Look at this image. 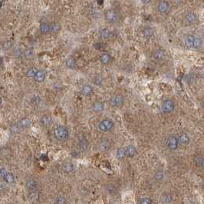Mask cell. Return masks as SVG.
<instances>
[{
  "label": "cell",
  "mask_w": 204,
  "mask_h": 204,
  "mask_svg": "<svg viewBox=\"0 0 204 204\" xmlns=\"http://www.w3.org/2000/svg\"><path fill=\"white\" fill-rule=\"evenodd\" d=\"M54 135L58 141H64L68 139V128L65 126H59L57 128H55Z\"/></svg>",
  "instance_id": "cell-1"
},
{
  "label": "cell",
  "mask_w": 204,
  "mask_h": 204,
  "mask_svg": "<svg viewBox=\"0 0 204 204\" xmlns=\"http://www.w3.org/2000/svg\"><path fill=\"white\" fill-rule=\"evenodd\" d=\"M104 19L106 20V22L111 24L116 23L119 19L117 12L115 11L114 9H108L104 12Z\"/></svg>",
  "instance_id": "cell-2"
},
{
  "label": "cell",
  "mask_w": 204,
  "mask_h": 204,
  "mask_svg": "<svg viewBox=\"0 0 204 204\" xmlns=\"http://www.w3.org/2000/svg\"><path fill=\"white\" fill-rule=\"evenodd\" d=\"M175 109V104L172 100H165L161 104V110L163 113H170Z\"/></svg>",
  "instance_id": "cell-3"
},
{
  "label": "cell",
  "mask_w": 204,
  "mask_h": 204,
  "mask_svg": "<svg viewBox=\"0 0 204 204\" xmlns=\"http://www.w3.org/2000/svg\"><path fill=\"white\" fill-rule=\"evenodd\" d=\"M113 127H114V122L111 119L102 120L98 125L99 129L103 132H107L108 131L111 130Z\"/></svg>",
  "instance_id": "cell-4"
},
{
  "label": "cell",
  "mask_w": 204,
  "mask_h": 204,
  "mask_svg": "<svg viewBox=\"0 0 204 204\" xmlns=\"http://www.w3.org/2000/svg\"><path fill=\"white\" fill-rule=\"evenodd\" d=\"M167 148H169L171 151H175L177 149L178 146H179V141H178V138H177L174 135H170L168 137V139L167 140Z\"/></svg>",
  "instance_id": "cell-5"
},
{
  "label": "cell",
  "mask_w": 204,
  "mask_h": 204,
  "mask_svg": "<svg viewBox=\"0 0 204 204\" xmlns=\"http://www.w3.org/2000/svg\"><path fill=\"white\" fill-rule=\"evenodd\" d=\"M109 103L113 107H120L123 105L124 99L120 95L112 96L109 100Z\"/></svg>",
  "instance_id": "cell-6"
},
{
  "label": "cell",
  "mask_w": 204,
  "mask_h": 204,
  "mask_svg": "<svg viewBox=\"0 0 204 204\" xmlns=\"http://www.w3.org/2000/svg\"><path fill=\"white\" fill-rule=\"evenodd\" d=\"M170 4L167 1H160L157 5V11L160 14H166L170 11Z\"/></svg>",
  "instance_id": "cell-7"
},
{
  "label": "cell",
  "mask_w": 204,
  "mask_h": 204,
  "mask_svg": "<svg viewBox=\"0 0 204 204\" xmlns=\"http://www.w3.org/2000/svg\"><path fill=\"white\" fill-rule=\"evenodd\" d=\"M52 118L51 115H43V116L41 117V119H40L39 120L40 125L43 126V127H48V126H50L51 125H52Z\"/></svg>",
  "instance_id": "cell-8"
},
{
  "label": "cell",
  "mask_w": 204,
  "mask_h": 204,
  "mask_svg": "<svg viewBox=\"0 0 204 204\" xmlns=\"http://www.w3.org/2000/svg\"><path fill=\"white\" fill-rule=\"evenodd\" d=\"M45 77H46L45 72L42 70H38V71L37 72V74L34 77V81L38 83H42L45 80Z\"/></svg>",
  "instance_id": "cell-9"
},
{
  "label": "cell",
  "mask_w": 204,
  "mask_h": 204,
  "mask_svg": "<svg viewBox=\"0 0 204 204\" xmlns=\"http://www.w3.org/2000/svg\"><path fill=\"white\" fill-rule=\"evenodd\" d=\"M185 18H186L187 23L190 25L195 24L196 22H197V16L193 12H187L185 16Z\"/></svg>",
  "instance_id": "cell-10"
},
{
  "label": "cell",
  "mask_w": 204,
  "mask_h": 204,
  "mask_svg": "<svg viewBox=\"0 0 204 204\" xmlns=\"http://www.w3.org/2000/svg\"><path fill=\"white\" fill-rule=\"evenodd\" d=\"M178 141H179V144L181 145H187L190 141V139L187 134H182L178 138Z\"/></svg>",
  "instance_id": "cell-11"
},
{
  "label": "cell",
  "mask_w": 204,
  "mask_h": 204,
  "mask_svg": "<svg viewBox=\"0 0 204 204\" xmlns=\"http://www.w3.org/2000/svg\"><path fill=\"white\" fill-rule=\"evenodd\" d=\"M65 66L68 69H75L77 66V63L75 59L73 57H68L65 60Z\"/></svg>",
  "instance_id": "cell-12"
},
{
  "label": "cell",
  "mask_w": 204,
  "mask_h": 204,
  "mask_svg": "<svg viewBox=\"0 0 204 204\" xmlns=\"http://www.w3.org/2000/svg\"><path fill=\"white\" fill-rule=\"evenodd\" d=\"M110 142H109L108 140H106V139L101 140L100 144H99V148H100V150L102 151H107L110 148Z\"/></svg>",
  "instance_id": "cell-13"
},
{
  "label": "cell",
  "mask_w": 204,
  "mask_h": 204,
  "mask_svg": "<svg viewBox=\"0 0 204 204\" xmlns=\"http://www.w3.org/2000/svg\"><path fill=\"white\" fill-rule=\"evenodd\" d=\"M92 109L95 113H101L104 109V105L101 102H94L92 106Z\"/></svg>",
  "instance_id": "cell-14"
},
{
  "label": "cell",
  "mask_w": 204,
  "mask_h": 204,
  "mask_svg": "<svg viewBox=\"0 0 204 204\" xmlns=\"http://www.w3.org/2000/svg\"><path fill=\"white\" fill-rule=\"evenodd\" d=\"M143 35L146 38H150L154 36V31L150 27H145L143 30Z\"/></svg>",
  "instance_id": "cell-15"
},
{
  "label": "cell",
  "mask_w": 204,
  "mask_h": 204,
  "mask_svg": "<svg viewBox=\"0 0 204 204\" xmlns=\"http://www.w3.org/2000/svg\"><path fill=\"white\" fill-rule=\"evenodd\" d=\"M93 93V87L91 85H84L81 89V93L82 95L88 96H90Z\"/></svg>",
  "instance_id": "cell-16"
},
{
  "label": "cell",
  "mask_w": 204,
  "mask_h": 204,
  "mask_svg": "<svg viewBox=\"0 0 204 204\" xmlns=\"http://www.w3.org/2000/svg\"><path fill=\"white\" fill-rule=\"evenodd\" d=\"M194 39H195V36H193V35H188V36L185 38V45L187 46L188 48H193Z\"/></svg>",
  "instance_id": "cell-17"
},
{
  "label": "cell",
  "mask_w": 204,
  "mask_h": 204,
  "mask_svg": "<svg viewBox=\"0 0 204 204\" xmlns=\"http://www.w3.org/2000/svg\"><path fill=\"white\" fill-rule=\"evenodd\" d=\"M126 149V156L127 157H134V155H135V154H136V148L134 147V145H131L127 146V148H125Z\"/></svg>",
  "instance_id": "cell-18"
},
{
  "label": "cell",
  "mask_w": 204,
  "mask_h": 204,
  "mask_svg": "<svg viewBox=\"0 0 204 204\" xmlns=\"http://www.w3.org/2000/svg\"><path fill=\"white\" fill-rule=\"evenodd\" d=\"M154 57L157 61H161L164 57V51L161 48H158L154 51Z\"/></svg>",
  "instance_id": "cell-19"
},
{
  "label": "cell",
  "mask_w": 204,
  "mask_h": 204,
  "mask_svg": "<svg viewBox=\"0 0 204 204\" xmlns=\"http://www.w3.org/2000/svg\"><path fill=\"white\" fill-rule=\"evenodd\" d=\"M100 61L102 65H107L110 63L111 61V56L109 54L104 53L103 55H101V57H100Z\"/></svg>",
  "instance_id": "cell-20"
},
{
  "label": "cell",
  "mask_w": 204,
  "mask_h": 204,
  "mask_svg": "<svg viewBox=\"0 0 204 204\" xmlns=\"http://www.w3.org/2000/svg\"><path fill=\"white\" fill-rule=\"evenodd\" d=\"M99 35H100V37L103 39H108L109 38L111 35V31L108 28H102L100 30V32H99Z\"/></svg>",
  "instance_id": "cell-21"
},
{
  "label": "cell",
  "mask_w": 204,
  "mask_h": 204,
  "mask_svg": "<svg viewBox=\"0 0 204 204\" xmlns=\"http://www.w3.org/2000/svg\"><path fill=\"white\" fill-rule=\"evenodd\" d=\"M39 30L42 34H47L50 31V25L47 22H43L40 25Z\"/></svg>",
  "instance_id": "cell-22"
},
{
  "label": "cell",
  "mask_w": 204,
  "mask_h": 204,
  "mask_svg": "<svg viewBox=\"0 0 204 204\" xmlns=\"http://www.w3.org/2000/svg\"><path fill=\"white\" fill-rule=\"evenodd\" d=\"M25 187L29 190H35L36 189V187H37V183L34 180H29L25 184Z\"/></svg>",
  "instance_id": "cell-23"
},
{
  "label": "cell",
  "mask_w": 204,
  "mask_h": 204,
  "mask_svg": "<svg viewBox=\"0 0 204 204\" xmlns=\"http://www.w3.org/2000/svg\"><path fill=\"white\" fill-rule=\"evenodd\" d=\"M75 169V166L71 163H65L62 165V170L65 173H71Z\"/></svg>",
  "instance_id": "cell-24"
},
{
  "label": "cell",
  "mask_w": 204,
  "mask_h": 204,
  "mask_svg": "<svg viewBox=\"0 0 204 204\" xmlns=\"http://www.w3.org/2000/svg\"><path fill=\"white\" fill-rule=\"evenodd\" d=\"M162 202L163 204H170L173 202V196L170 193H165L162 196Z\"/></svg>",
  "instance_id": "cell-25"
},
{
  "label": "cell",
  "mask_w": 204,
  "mask_h": 204,
  "mask_svg": "<svg viewBox=\"0 0 204 204\" xmlns=\"http://www.w3.org/2000/svg\"><path fill=\"white\" fill-rule=\"evenodd\" d=\"M61 30V25L57 22H52L50 24V31L52 33L59 32Z\"/></svg>",
  "instance_id": "cell-26"
},
{
  "label": "cell",
  "mask_w": 204,
  "mask_h": 204,
  "mask_svg": "<svg viewBox=\"0 0 204 204\" xmlns=\"http://www.w3.org/2000/svg\"><path fill=\"white\" fill-rule=\"evenodd\" d=\"M19 126H21V128H28L29 126H31L32 125V121L28 118H25V119H22L19 122Z\"/></svg>",
  "instance_id": "cell-27"
},
{
  "label": "cell",
  "mask_w": 204,
  "mask_h": 204,
  "mask_svg": "<svg viewBox=\"0 0 204 204\" xmlns=\"http://www.w3.org/2000/svg\"><path fill=\"white\" fill-rule=\"evenodd\" d=\"M38 71V70L37 68H30V69L28 70V71L26 72V76H28L29 78L34 79V77L35 76V75H36Z\"/></svg>",
  "instance_id": "cell-28"
},
{
  "label": "cell",
  "mask_w": 204,
  "mask_h": 204,
  "mask_svg": "<svg viewBox=\"0 0 204 204\" xmlns=\"http://www.w3.org/2000/svg\"><path fill=\"white\" fill-rule=\"evenodd\" d=\"M203 45V40L199 37H195L194 42H193V48L195 49H199L202 47Z\"/></svg>",
  "instance_id": "cell-29"
},
{
  "label": "cell",
  "mask_w": 204,
  "mask_h": 204,
  "mask_svg": "<svg viewBox=\"0 0 204 204\" xmlns=\"http://www.w3.org/2000/svg\"><path fill=\"white\" fill-rule=\"evenodd\" d=\"M117 158L118 159H123L124 157L126 156V149L125 148H119L117 151Z\"/></svg>",
  "instance_id": "cell-30"
},
{
  "label": "cell",
  "mask_w": 204,
  "mask_h": 204,
  "mask_svg": "<svg viewBox=\"0 0 204 204\" xmlns=\"http://www.w3.org/2000/svg\"><path fill=\"white\" fill-rule=\"evenodd\" d=\"M20 128H21V126H19V124H13L10 126L9 128V130L13 134H16V133H19L20 131Z\"/></svg>",
  "instance_id": "cell-31"
},
{
  "label": "cell",
  "mask_w": 204,
  "mask_h": 204,
  "mask_svg": "<svg viewBox=\"0 0 204 204\" xmlns=\"http://www.w3.org/2000/svg\"><path fill=\"white\" fill-rule=\"evenodd\" d=\"M4 180L5 182L9 183V184H12V183L14 182V180H15V178H14L13 174H11V173H8V174L5 175V176L4 177Z\"/></svg>",
  "instance_id": "cell-32"
},
{
  "label": "cell",
  "mask_w": 204,
  "mask_h": 204,
  "mask_svg": "<svg viewBox=\"0 0 204 204\" xmlns=\"http://www.w3.org/2000/svg\"><path fill=\"white\" fill-rule=\"evenodd\" d=\"M24 55L27 59H32L34 57V51L32 49H26L24 51Z\"/></svg>",
  "instance_id": "cell-33"
},
{
  "label": "cell",
  "mask_w": 204,
  "mask_h": 204,
  "mask_svg": "<svg viewBox=\"0 0 204 204\" xmlns=\"http://www.w3.org/2000/svg\"><path fill=\"white\" fill-rule=\"evenodd\" d=\"M163 176H164V173L162 170H158L154 174V177L157 180H161L163 178Z\"/></svg>",
  "instance_id": "cell-34"
},
{
  "label": "cell",
  "mask_w": 204,
  "mask_h": 204,
  "mask_svg": "<svg viewBox=\"0 0 204 204\" xmlns=\"http://www.w3.org/2000/svg\"><path fill=\"white\" fill-rule=\"evenodd\" d=\"M94 83L96 86H99L101 87V85L103 84V78L100 76H97L94 78Z\"/></svg>",
  "instance_id": "cell-35"
},
{
  "label": "cell",
  "mask_w": 204,
  "mask_h": 204,
  "mask_svg": "<svg viewBox=\"0 0 204 204\" xmlns=\"http://www.w3.org/2000/svg\"><path fill=\"white\" fill-rule=\"evenodd\" d=\"M12 41H4L3 43H2V48L4 49V50H9V49L12 48Z\"/></svg>",
  "instance_id": "cell-36"
},
{
  "label": "cell",
  "mask_w": 204,
  "mask_h": 204,
  "mask_svg": "<svg viewBox=\"0 0 204 204\" xmlns=\"http://www.w3.org/2000/svg\"><path fill=\"white\" fill-rule=\"evenodd\" d=\"M140 204H152V200L150 197H143L139 200Z\"/></svg>",
  "instance_id": "cell-37"
},
{
  "label": "cell",
  "mask_w": 204,
  "mask_h": 204,
  "mask_svg": "<svg viewBox=\"0 0 204 204\" xmlns=\"http://www.w3.org/2000/svg\"><path fill=\"white\" fill-rule=\"evenodd\" d=\"M79 147L83 150H85L86 148H88V141H87V140H85V139L81 140L79 142Z\"/></svg>",
  "instance_id": "cell-38"
},
{
  "label": "cell",
  "mask_w": 204,
  "mask_h": 204,
  "mask_svg": "<svg viewBox=\"0 0 204 204\" xmlns=\"http://www.w3.org/2000/svg\"><path fill=\"white\" fill-rule=\"evenodd\" d=\"M196 159H197V161H196V160H195V161L198 164L200 165V167H201V168H202V169L204 171V158L196 157Z\"/></svg>",
  "instance_id": "cell-39"
},
{
  "label": "cell",
  "mask_w": 204,
  "mask_h": 204,
  "mask_svg": "<svg viewBox=\"0 0 204 204\" xmlns=\"http://www.w3.org/2000/svg\"><path fill=\"white\" fill-rule=\"evenodd\" d=\"M55 203L56 204H65L66 199L64 196H58L55 200Z\"/></svg>",
  "instance_id": "cell-40"
},
{
  "label": "cell",
  "mask_w": 204,
  "mask_h": 204,
  "mask_svg": "<svg viewBox=\"0 0 204 204\" xmlns=\"http://www.w3.org/2000/svg\"><path fill=\"white\" fill-rule=\"evenodd\" d=\"M0 173H1V176L2 177H4L5 175H6L7 174H8V172H7V171L5 168H2L1 169V171H0Z\"/></svg>",
  "instance_id": "cell-41"
},
{
  "label": "cell",
  "mask_w": 204,
  "mask_h": 204,
  "mask_svg": "<svg viewBox=\"0 0 204 204\" xmlns=\"http://www.w3.org/2000/svg\"><path fill=\"white\" fill-rule=\"evenodd\" d=\"M141 1H142L143 3H144V4H149V3L151 2L152 0H141Z\"/></svg>",
  "instance_id": "cell-42"
},
{
  "label": "cell",
  "mask_w": 204,
  "mask_h": 204,
  "mask_svg": "<svg viewBox=\"0 0 204 204\" xmlns=\"http://www.w3.org/2000/svg\"><path fill=\"white\" fill-rule=\"evenodd\" d=\"M202 106H203V108L204 109V100L202 102Z\"/></svg>",
  "instance_id": "cell-43"
}]
</instances>
